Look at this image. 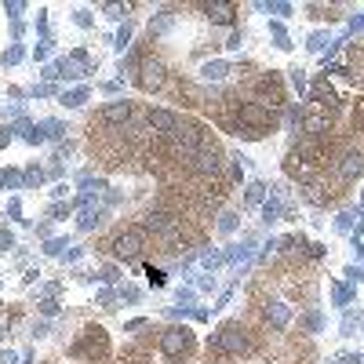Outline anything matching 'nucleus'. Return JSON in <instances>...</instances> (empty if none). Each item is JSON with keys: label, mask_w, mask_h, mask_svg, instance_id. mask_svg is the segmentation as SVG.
I'll list each match as a JSON object with an SVG mask.
<instances>
[{"label": "nucleus", "mask_w": 364, "mask_h": 364, "mask_svg": "<svg viewBox=\"0 0 364 364\" xmlns=\"http://www.w3.org/2000/svg\"><path fill=\"white\" fill-rule=\"evenodd\" d=\"M273 124H277V113L266 110L263 102H241V106H237V127L244 135H251V139L266 135Z\"/></svg>", "instance_id": "f257e3e1"}, {"label": "nucleus", "mask_w": 364, "mask_h": 364, "mask_svg": "<svg viewBox=\"0 0 364 364\" xmlns=\"http://www.w3.org/2000/svg\"><path fill=\"white\" fill-rule=\"evenodd\" d=\"M215 350H222V353H233V357H237V353H244L248 350V331L241 328V324H222L219 328V335H215Z\"/></svg>", "instance_id": "f03ea898"}, {"label": "nucleus", "mask_w": 364, "mask_h": 364, "mask_svg": "<svg viewBox=\"0 0 364 364\" xmlns=\"http://www.w3.org/2000/svg\"><path fill=\"white\" fill-rule=\"evenodd\" d=\"M135 81H139L142 91H161L164 81H168V69H164V62H157V59H142Z\"/></svg>", "instance_id": "7ed1b4c3"}, {"label": "nucleus", "mask_w": 364, "mask_h": 364, "mask_svg": "<svg viewBox=\"0 0 364 364\" xmlns=\"http://www.w3.org/2000/svg\"><path fill=\"white\" fill-rule=\"evenodd\" d=\"M190 346H193L190 328H164V335H161V353L164 357H182Z\"/></svg>", "instance_id": "20e7f679"}, {"label": "nucleus", "mask_w": 364, "mask_h": 364, "mask_svg": "<svg viewBox=\"0 0 364 364\" xmlns=\"http://www.w3.org/2000/svg\"><path fill=\"white\" fill-rule=\"evenodd\" d=\"M193 168H197L200 175H219V171H222V153H219V146H215L212 139H207V142L197 149Z\"/></svg>", "instance_id": "39448f33"}, {"label": "nucleus", "mask_w": 364, "mask_h": 364, "mask_svg": "<svg viewBox=\"0 0 364 364\" xmlns=\"http://www.w3.org/2000/svg\"><path fill=\"white\" fill-rule=\"evenodd\" d=\"M81 350L84 357H95V360H106V353H110V343H106V331L102 328H88L84 331V339H81Z\"/></svg>", "instance_id": "423d86ee"}, {"label": "nucleus", "mask_w": 364, "mask_h": 364, "mask_svg": "<svg viewBox=\"0 0 364 364\" xmlns=\"http://www.w3.org/2000/svg\"><path fill=\"white\" fill-rule=\"evenodd\" d=\"M258 95L266 98V102H263L266 110H280V106H284V88H280V76H277V73L263 76V81H258Z\"/></svg>", "instance_id": "0eeeda50"}, {"label": "nucleus", "mask_w": 364, "mask_h": 364, "mask_svg": "<svg viewBox=\"0 0 364 364\" xmlns=\"http://www.w3.org/2000/svg\"><path fill=\"white\" fill-rule=\"evenodd\" d=\"M113 251H117L120 258H139V251H142V233H139V229H124V233H117Z\"/></svg>", "instance_id": "6e6552de"}, {"label": "nucleus", "mask_w": 364, "mask_h": 364, "mask_svg": "<svg viewBox=\"0 0 364 364\" xmlns=\"http://www.w3.org/2000/svg\"><path fill=\"white\" fill-rule=\"evenodd\" d=\"M149 127L157 132L161 139H175L178 132V117L171 110H149Z\"/></svg>", "instance_id": "1a4fd4ad"}, {"label": "nucleus", "mask_w": 364, "mask_h": 364, "mask_svg": "<svg viewBox=\"0 0 364 364\" xmlns=\"http://www.w3.org/2000/svg\"><path fill=\"white\" fill-rule=\"evenodd\" d=\"M339 171H343V178H357V175L364 171V153H357V149H353V153H346Z\"/></svg>", "instance_id": "9d476101"}, {"label": "nucleus", "mask_w": 364, "mask_h": 364, "mask_svg": "<svg viewBox=\"0 0 364 364\" xmlns=\"http://www.w3.org/2000/svg\"><path fill=\"white\" fill-rule=\"evenodd\" d=\"M284 171H288L292 178H299V182H309V175H314V171H309V164H306L302 157H295V153L288 157V164H284Z\"/></svg>", "instance_id": "9b49d317"}, {"label": "nucleus", "mask_w": 364, "mask_h": 364, "mask_svg": "<svg viewBox=\"0 0 364 364\" xmlns=\"http://www.w3.org/2000/svg\"><path fill=\"white\" fill-rule=\"evenodd\" d=\"M127 117H132V106H127V102H113V106L102 110V120H110V124H120Z\"/></svg>", "instance_id": "f8f14e48"}, {"label": "nucleus", "mask_w": 364, "mask_h": 364, "mask_svg": "<svg viewBox=\"0 0 364 364\" xmlns=\"http://www.w3.org/2000/svg\"><path fill=\"white\" fill-rule=\"evenodd\" d=\"M233 4H207V15H212L215 22H233Z\"/></svg>", "instance_id": "ddd939ff"}, {"label": "nucleus", "mask_w": 364, "mask_h": 364, "mask_svg": "<svg viewBox=\"0 0 364 364\" xmlns=\"http://www.w3.org/2000/svg\"><path fill=\"white\" fill-rule=\"evenodd\" d=\"M314 98L321 102L324 110H328V106H335V91H331V88H328L324 81H321V84H314Z\"/></svg>", "instance_id": "4468645a"}, {"label": "nucleus", "mask_w": 364, "mask_h": 364, "mask_svg": "<svg viewBox=\"0 0 364 364\" xmlns=\"http://www.w3.org/2000/svg\"><path fill=\"white\" fill-rule=\"evenodd\" d=\"M204 73L212 76V81H219V76H226V66H222V62H215V66H207Z\"/></svg>", "instance_id": "2eb2a0df"}, {"label": "nucleus", "mask_w": 364, "mask_h": 364, "mask_svg": "<svg viewBox=\"0 0 364 364\" xmlns=\"http://www.w3.org/2000/svg\"><path fill=\"white\" fill-rule=\"evenodd\" d=\"M248 200H251V204L263 200V186H258V182H255V186H248Z\"/></svg>", "instance_id": "dca6fc26"}, {"label": "nucleus", "mask_w": 364, "mask_h": 364, "mask_svg": "<svg viewBox=\"0 0 364 364\" xmlns=\"http://www.w3.org/2000/svg\"><path fill=\"white\" fill-rule=\"evenodd\" d=\"M0 339H4V321H0Z\"/></svg>", "instance_id": "f3484780"}]
</instances>
